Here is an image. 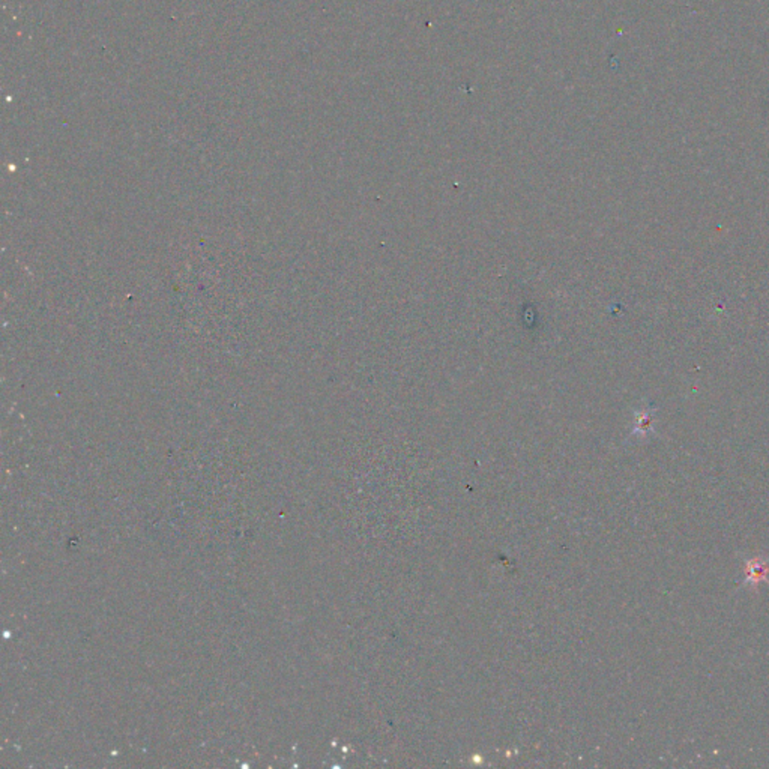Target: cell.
Segmentation results:
<instances>
[{
	"mask_svg": "<svg viewBox=\"0 0 769 769\" xmlns=\"http://www.w3.org/2000/svg\"><path fill=\"white\" fill-rule=\"evenodd\" d=\"M744 569H746V579H744V584L753 586V588H756V586H759L762 582H768L769 560L762 557V556L748 559L746 562V565H744Z\"/></svg>",
	"mask_w": 769,
	"mask_h": 769,
	"instance_id": "cell-1",
	"label": "cell"
}]
</instances>
